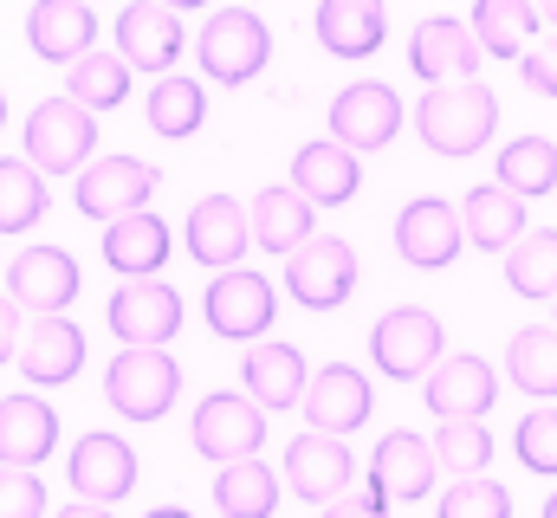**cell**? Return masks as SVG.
I'll use <instances>...</instances> for the list:
<instances>
[{"label":"cell","mask_w":557,"mask_h":518,"mask_svg":"<svg viewBox=\"0 0 557 518\" xmlns=\"http://www.w3.org/2000/svg\"><path fill=\"white\" fill-rule=\"evenodd\" d=\"M370 363L389 377V383H416L441 363V318L403 305V311H383L376 331H370Z\"/></svg>","instance_id":"7"},{"label":"cell","mask_w":557,"mask_h":518,"mask_svg":"<svg viewBox=\"0 0 557 518\" xmlns=\"http://www.w3.org/2000/svg\"><path fill=\"white\" fill-rule=\"evenodd\" d=\"M201 118H208L201 85H195V78H182V72H162V78H156V91H149V130H156V136H195Z\"/></svg>","instance_id":"37"},{"label":"cell","mask_w":557,"mask_h":518,"mask_svg":"<svg viewBox=\"0 0 557 518\" xmlns=\"http://www.w3.org/2000/svg\"><path fill=\"white\" fill-rule=\"evenodd\" d=\"M493 395H499V377L486 357H447L428 370V408L441 421H480L493 415Z\"/></svg>","instance_id":"20"},{"label":"cell","mask_w":557,"mask_h":518,"mask_svg":"<svg viewBox=\"0 0 557 518\" xmlns=\"http://www.w3.org/2000/svg\"><path fill=\"white\" fill-rule=\"evenodd\" d=\"M169 259V221L162 214H124V221H104V266L124 272V279H156Z\"/></svg>","instance_id":"27"},{"label":"cell","mask_w":557,"mask_h":518,"mask_svg":"<svg viewBox=\"0 0 557 518\" xmlns=\"http://www.w3.org/2000/svg\"><path fill=\"white\" fill-rule=\"evenodd\" d=\"M59 447V415L39 395H0V467H39Z\"/></svg>","instance_id":"25"},{"label":"cell","mask_w":557,"mask_h":518,"mask_svg":"<svg viewBox=\"0 0 557 518\" xmlns=\"http://www.w3.org/2000/svg\"><path fill=\"white\" fill-rule=\"evenodd\" d=\"M91 149H98V111L72 98H46L26 111V162L39 175H72L91 162Z\"/></svg>","instance_id":"3"},{"label":"cell","mask_w":557,"mask_h":518,"mask_svg":"<svg viewBox=\"0 0 557 518\" xmlns=\"http://www.w3.org/2000/svg\"><path fill=\"white\" fill-rule=\"evenodd\" d=\"M182 13L175 7H162V0H137V7H124V20H117V52H124V65L131 72H169L175 59H182Z\"/></svg>","instance_id":"16"},{"label":"cell","mask_w":557,"mask_h":518,"mask_svg":"<svg viewBox=\"0 0 557 518\" xmlns=\"http://www.w3.org/2000/svg\"><path fill=\"white\" fill-rule=\"evenodd\" d=\"M182 240H188V259H195V266L227 272L234 259H247L253 227H247V208H240L234 195H208V201H195V208H188Z\"/></svg>","instance_id":"13"},{"label":"cell","mask_w":557,"mask_h":518,"mask_svg":"<svg viewBox=\"0 0 557 518\" xmlns=\"http://www.w3.org/2000/svg\"><path fill=\"white\" fill-rule=\"evenodd\" d=\"M539 33V7L532 0H473V39L486 59H519Z\"/></svg>","instance_id":"31"},{"label":"cell","mask_w":557,"mask_h":518,"mask_svg":"<svg viewBox=\"0 0 557 518\" xmlns=\"http://www.w3.org/2000/svg\"><path fill=\"white\" fill-rule=\"evenodd\" d=\"M273 311H278V298H273V279H267V272L227 266V272L208 279V324H214V337H227V344H260L267 324H273Z\"/></svg>","instance_id":"6"},{"label":"cell","mask_w":557,"mask_h":518,"mask_svg":"<svg viewBox=\"0 0 557 518\" xmlns=\"http://www.w3.org/2000/svg\"><path fill=\"white\" fill-rule=\"evenodd\" d=\"M175 388H182V370L175 357L162 350H143V344H124L104 370V402L124 415V421H162L175 408Z\"/></svg>","instance_id":"4"},{"label":"cell","mask_w":557,"mask_h":518,"mask_svg":"<svg viewBox=\"0 0 557 518\" xmlns=\"http://www.w3.org/2000/svg\"><path fill=\"white\" fill-rule=\"evenodd\" d=\"M20 337H26V331H20V305H13V298H0V363L20 350Z\"/></svg>","instance_id":"45"},{"label":"cell","mask_w":557,"mask_h":518,"mask_svg":"<svg viewBox=\"0 0 557 518\" xmlns=\"http://www.w3.org/2000/svg\"><path fill=\"white\" fill-rule=\"evenodd\" d=\"M285 292H292L305 311H337V305L357 292V254H350V240L311 234L305 247H292V254H285Z\"/></svg>","instance_id":"5"},{"label":"cell","mask_w":557,"mask_h":518,"mask_svg":"<svg viewBox=\"0 0 557 518\" xmlns=\"http://www.w3.org/2000/svg\"><path fill=\"white\" fill-rule=\"evenodd\" d=\"M460 227H467V240H473V247L506 254V247L525 234V201H519V195H506L499 182H493V188L480 182V188L460 201Z\"/></svg>","instance_id":"30"},{"label":"cell","mask_w":557,"mask_h":518,"mask_svg":"<svg viewBox=\"0 0 557 518\" xmlns=\"http://www.w3.org/2000/svg\"><path fill=\"white\" fill-rule=\"evenodd\" d=\"M545 518H557V493H552V499H545Z\"/></svg>","instance_id":"50"},{"label":"cell","mask_w":557,"mask_h":518,"mask_svg":"<svg viewBox=\"0 0 557 518\" xmlns=\"http://www.w3.org/2000/svg\"><path fill=\"white\" fill-rule=\"evenodd\" d=\"M85 7H91V0H85Z\"/></svg>","instance_id":"52"},{"label":"cell","mask_w":557,"mask_h":518,"mask_svg":"<svg viewBox=\"0 0 557 518\" xmlns=\"http://www.w3.org/2000/svg\"><path fill=\"white\" fill-rule=\"evenodd\" d=\"M292 188L311 201V208H344L357 188H363V162H357V149H344V143H305L298 156H292Z\"/></svg>","instance_id":"21"},{"label":"cell","mask_w":557,"mask_h":518,"mask_svg":"<svg viewBox=\"0 0 557 518\" xmlns=\"http://www.w3.org/2000/svg\"><path fill=\"white\" fill-rule=\"evenodd\" d=\"M305 421L318 434H357L370 421V377L350 370V363H324L311 383H305Z\"/></svg>","instance_id":"19"},{"label":"cell","mask_w":557,"mask_h":518,"mask_svg":"<svg viewBox=\"0 0 557 518\" xmlns=\"http://www.w3.org/2000/svg\"><path fill=\"white\" fill-rule=\"evenodd\" d=\"M162 7H175V13H182V7H208V0H162Z\"/></svg>","instance_id":"49"},{"label":"cell","mask_w":557,"mask_h":518,"mask_svg":"<svg viewBox=\"0 0 557 518\" xmlns=\"http://www.w3.org/2000/svg\"><path fill=\"white\" fill-rule=\"evenodd\" d=\"M46 214V175L20 156H0V234H26Z\"/></svg>","instance_id":"36"},{"label":"cell","mask_w":557,"mask_h":518,"mask_svg":"<svg viewBox=\"0 0 557 518\" xmlns=\"http://www.w3.org/2000/svg\"><path fill=\"white\" fill-rule=\"evenodd\" d=\"M324 518H389V493L370 480V486H350V493H337L331 506H324Z\"/></svg>","instance_id":"44"},{"label":"cell","mask_w":557,"mask_h":518,"mask_svg":"<svg viewBox=\"0 0 557 518\" xmlns=\"http://www.w3.org/2000/svg\"><path fill=\"white\" fill-rule=\"evenodd\" d=\"M7 298H13L20 311H33V318L65 311V305L78 298V266H72V254H59V247H26V254L7 266Z\"/></svg>","instance_id":"15"},{"label":"cell","mask_w":557,"mask_h":518,"mask_svg":"<svg viewBox=\"0 0 557 518\" xmlns=\"http://www.w3.org/2000/svg\"><path fill=\"white\" fill-rule=\"evenodd\" d=\"M506 285L519 298H557V227H525L506 247Z\"/></svg>","instance_id":"34"},{"label":"cell","mask_w":557,"mask_h":518,"mask_svg":"<svg viewBox=\"0 0 557 518\" xmlns=\"http://www.w3.org/2000/svg\"><path fill=\"white\" fill-rule=\"evenodd\" d=\"M532 7H539V20H552L557 26V0H532Z\"/></svg>","instance_id":"48"},{"label":"cell","mask_w":557,"mask_h":518,"mask_svg":"<svg viewBox=\"0 0 557 518\" xmlns=\"http://www.w3.org/2000/svg\"><path fill=\"white\" fill-rule=\"evenodd\" d=\"M52 518H111L104 506H91V499H72V506H59Z\"/></svg>","instance_id":"46"},{"label":"cell","mask_w":557,"mask_h":518,"mask_svg":"<svg viewBox=\"0 0 557 518\" xmlns=\"http://www.w3.org/2000/svg\"><path fill=\"white\" fill-rule=\"evenodd\" d=\"M403 130V98L389 85H344L337 104H331V143L344 149H383L389 136Z\"/></svg>","instance_id":"17"},{"label":"cell","mask_w":557,"mask_h":518,"mask_svg":"<svg viewBox=\"0 0 557 518\" xmlns=\"http://www.w3.org/2000/svg\"><path fill=\"white\" fill-rule=\"evenodd\" d=\"M195 59H201V72L214 85H247V78L267 72L273 33H267V20L253 7H221V13H208V26L195 39Z\"/></svg>","instance_id":"2"},{"label":"cell","mask_w":557,"mask_h":518,"mask_svg":"<svg viewBox=\"0 0 557 518\" xmlns=\"http://www.w3.org/2000/svg\"><path fill=\"white\" fill-rule=\"evenodd\" d=\"M480 39H473V26H460V20H421L416 39H409V65H416L428 85H454V78H473L480 72Z\"/></svg>","instance_id":"23"},{"label":"cell","mask_w":557,"mask_h":518,"mask_svg":"<svg viewBox=\"0 0 557 518\" xmlns=\"http://www.w3.org/2000/svg\"><path fill=\"white\" fill-rule=\"evenodd\" d=\"M434 441H421L416 428H396V434H383L376 441V454H370V480L389 493V499H428L434 493Z\"/></svg>","instance_id":"24"},{"label":"cell","mask_w":557,"mask_h":518,"mask_svg":"<svg viewBox=\"0 0 557 518\" xmlns=\"http://www.w3.org/2000/svg\"><path fill=\"white\" fill-rule=\"evenodd\" d=\"M260 441H267V408L253 402V395H208L201 408H195V454L201 460H214V467H227V460H253L260 454Z\"/></svg>","instance_id":"8"},{"label":"cell","mask_w":557,"mask_h":518,"mask_svg":"<svg viewBox=\"0 0 557 518\" xmlns=\"http://www.w3.org/2000/svg\"><path fill=\"white\" fill-rule=\"evenodd\" d=\"M434 460H441L454 480L486 473V467H493V434H486V421H441V434H434Z\"/></svg>","instance_id":"39"},{"label":"cell","mask_w":557,"mask_h":518,"mask_svg":"<svg viewBox=\"0 0 557 518\" xmlns=\"http://www.w3.org/2000/svg\"><path fill=\"white\" fill-rule=\"evenodd\" d=\"M104 324L117 331V344H143V350H162L175 331H182V292L162 285V279H124L117 298L104 305Z\"/></svg>","instance_id":"9"},{"label":"cell","mask_w":557,"mask_h":518,"mask_svg":"<svg viewBox=\"0 0 557 518\" xmlns=\"http://www.w3.org/2000/svg\"><path fill=\"white\" fill-rule=\"evenodd\" d=\"M149 195H156V169L137 156H91L78 169V214L91 221H124L149 208Z\"/></svg>","instance_id":"11"},{"label":"cell","mask_w":557,"mask_h":518,"mask_svg":"<svg viewBox=\"0 0 557 518\" xmlns=\"http://www.w3.org/2000/svg\"><path fill=\"white\" fill-rule=\"evenodd\" d=\"M512 447H519V460L532 467V473H552L557 480V408H532L525 421H519V434H512Z\"/></svg>","instance_id":"41"},{"label":"cell","mask_w":557,"mask_h":518,"mask_svg":"<svg viewBox=\"0 0 557 518\" xmlns=\"http://www.w3.org/2000/svg\"><path fill=\"white\" fill-rule=\"evenodd\" d=\"M519 78L539 91V98H557V39H539L519 52Z\"/></svg>","instance_id":"43"},{"label":"cell","mask_w":557,"mask_h":518,"mask_svg":"<svg viewBox=\"0 0 557 518\" xmlns=\"http://www.w3.org/2000/svg\"><path fill=\"white\" fill-rule=\"evenodd\" d=\"M0 124H7V104H0Z\"/></svg>","instance_id":"51"},{"label":"cell","mask_w":557,"mask_h":518,"mask_svg":"<svg viewBox=\"0 0 557 518\" xmlns=\"http://www.w3.org/2000/svg\"><path fill=\"white\" fill-rule=\"evenodd\" d=\"M285 486H292L305 506H331L337 493H350V486H357V460H350L344 434L305 428V434L285 447Z\"/></svg>","instance_id":"10"},{"label":"cell","mask_w":557,"mask_h":518,"mask_svg":"<svg viewBox=\"0 0 557 518\" xmlns=\"http://www.w3.org/2000/svg\"><path fill=\"white\" fill-rule=\"evenodd\" d=\"M65 480H72V499H91V506H117L131 486H137V454L117 441V434H78L72 441V460H65Z\"/></svg>","instance_id":"12"},{"label":"cell","mask_w":557,"mask_h":518,"mask_svg":"<svg viewBox=\"0 0 557 518\" xmlns=\"http://www.w3.org/2000/svg\"><path fill=\"white\" fill-rule=\"evenodd\" d=\"M143 518H195V513H182V506H156V513H143Z\"/></svg>","instance_id":"47"},{"label":"cell","mask_w":557,"mask_h":518,"mask_svg":"<svg viewBox=\"0 0 557 518\" xmlns=\"http://www.w3.org/2000/svg\"><path fill=\"white\" fill-rule=\"evenodd\" d=\"M311 201L298 195V188H260L253 195V208H247V227H253V247H267L273 259H285L292 247H305L311 240Z\"/></svg>","instance_id":"28"},{"label":"cell","mask_w":557,"mask_h":518,"mask_svg":"<svg viewBox=\"0 0 557 518\" xmlns=\"http://www.w3.org/2000/svg\"><path fill=\"white\" fill-rule=\"evenodd\" d=\"M506 377L525 388L532 402H552L557 395V324H525L506 350Z\"/></svg>","instance_id":"33"},{"label":"cell","mask_w":557,"mask_h":518,"mask_svg":"<svg viewBox=\"0 0 557 518\" xmlns=\"http://www.w3.org/2000/svg\"><path fill=\"white\" fill-rule=\"evenodd\" d=\"M214 506H221V518H273L278 473L260 460H227L214 473Z\"/></svg>","instance_id":"32"},{"label":"cell","mask_w":557,"mask_h":518,"mask_svg":"<svg viewBox=\"0 0 557 518\" xmlns=\"http://www.w3.org/2000/svg\"><path fill=\"white\" fill-rule=\"evenodd\" d=\"M0 518H46V486L33 467H0Z\"/></svg>","instance_id":"42"},{"label":"cell","mask_w":557,"mask_h":518,"mask_svg":"<svg viewBox=\"0 0 557 518\" xmlns=\"http://www.w3.org/2000/svg\"><path fill=\"white\" fill-rule=\"evenodd\" d=\"M416 130L421 143L447 162L460 156H480L486 136L499 130V98L480 85V78H454V85H428V98L416 104Z\"/></svg>","instance_id":"1"},{"label":"cell","mask_w":557,"mask_h":518,"mask_svg":"<svg viewBox=\"0 0 557 518\" xmlns=\"http://www.w3.org/2000/svg\"><path fill=\"white\" fill-rule=\"evenodd\" d=\"M389 33L383 0H318V46L331 59H370Z\"/></svg>","instance_id":"26"},{"label":"cell","mask_w":557,"mask_h":518,"mask_svg":"<svg viewBox=\"0 0 557 518\" xmlns=\"http://www.w3.org/2000/svg\"><path fill=\"white\" fill-rule=\"evenodd\" d=\"M26 39H33L39 59H52V65H78V59L98 46V13H91L85 0H33V13H26Z\"/></svg>","instance_id":"22"},{"label":"cell","mask_w":557,"mask_h":518,"mask_svg":"<svg viewBox=\"0 0 557 518\" xmlns=\"http://www.w3.org/2000/svg\"><path fill=\"white\" fill-rule=\"evenodd\" d=\"M441 518H512V493L493 473H467L441 493Z\"/></svg>","instance_id":"40"},{"label":"cell","mask_w":557,"mask_h":518,"mask_svg":"<svg viewBox=\"0 0 557 518\" xmlns=\"http://www.w3.org/2000/svg\"><path fill=\"white\" fill-rule=\"evenodd\" d=\"M124 91H131V65H124V52H85L78 65H72V104H85V111H111V104H124Z\"/></svg>","instance_id":"38"},{"label":"cell","mask_w":557,"mask_h":518,"mask_svg":"<svg viewBox=\"0 0 557 518\" xmlns=\"http://www.w3.org/2000/svg\"><path fill=\"white\" fill-rule=\"evenodd\" d=\"M13 357H20V377H26V383L59 388L85 370V331H78L72 318H59V311H52V318H33Z\"/></svg>","instance_id":"18"},{"label":"cell","mask_w":557,"mask_h":518,"mask_svg":"<svg viewBox=\"0 0 557 518\" xmlns=\"http://www.w3.org/2000/svg\"><path fill=\"white\" fill-rule=\"evenodd\" d=\"M499 188L519 195V201L552 195L557 188V143L552 136H519V143H506V156H499Z\"/></svg>","instance_id":"35"},{"label":"cell","mask_w":557,"mask_h":518,"mask_svg":"<svg viewBox=\"0 0 557 518\" xmlns=\"http://www.w3.org/2000/svg\"><path fill=\"white\" fill-rule=\"evenodd\" d=\"M240 377H247V395L260 402V408H298L305 402V357L292 350V344H253L247 350V363H240Z\"/></svg>","instance_id":"29"},{"label":"cell","mask_w":557,"mask_h":518,"mask_svg":"<svg viewBox=\"0 0 557 518\" xmlns=\"http://www.w3.org/2000/svg\"><path fill=\"white\" fill-rule=\"evenodd\" d=\"M467 247V227H460V208H447V201H434V195H421L403 208V221H396V254L421 266V272H441V266H454Z\"/></svg>","instance_id":"14"}]
</instances>
